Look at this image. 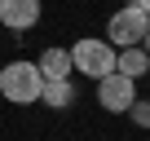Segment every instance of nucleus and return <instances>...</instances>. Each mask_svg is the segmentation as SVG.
Returning <instances> with one entry per match:
<instances>
[{"label": "nucleus", "instance_id": "f257e3e1", "mask_svg": "<svg viewBox=\"0 0 150 141\" xmlns=\"http://www.w3.org/2000/svg\"><path fill=\"white\" fill-rule=\"evenodd\" d=\"M40 88H44V80H40L35 62L18 57V62H9V66H0V93H5V102H13V106H35V102H40Z\"/></svg>", "mask_w": 150, "mask_h": 141}, {"label": "nucleus", "instance_id": "f03ea898", "mask_svg": "<svg viewBox=\"0 0 150 141\" xmlns=\"http://www.w3.org/2000/svg\"><path fill=\"white\" fill-rule=\"evenodd\" d=\"M71 66L80 70V75H88V80H106L110 70H115V49L106 44V40H75L71 44Z\"/></svg>", "mask_w": 150, "mask_h": 141}, {"label": "nucleus", "instance_id": "7ed1b4c3", "mask_svg": "<svg viewBox=\"0 0 150 141\" xmlns=\"http://www.w3.org/2000/svg\"><path fill=\"white\" fill-rule=\"evenodd\" d=\"M146 13L141 9H132V5H124L119 13H110V22H106V44L110 49H132V44H141V35H146Z\"/></svg>", "mask_w": 150, "mask_h": 141}, {"label": "nucleus", "instance_id": "20e7f679", "mask_svg": "<svg viewBox=\"0 0 150 141\" xmlns=\"http://www.w3.org/2000/svg\"><path fill=\"white\" fill-rule=\"evenodd\" d=\"M132 102H137V84H132L128 75L110 70L106 80H97V106H102V110H110V115H124Z\"/></svg>", "mask_w": 150, "mask_h": 141}, {"label": "nucleus", "instance_id": "39448f33", "mask_svg": "<svg viewBox=\"0 0 150 141\" xmlns=\"http://www.w3.org/2000/svg\"><path fill=\"white\" fill-rule=\"evenodd\" d=\"M0 22L9 31H31L40 22V0H0Z\"/></svg>", "mask_w": 150, "mask_h": 141}, {"label": "nucleus", "instance_id": "423d86ee", "mask_svg": "<svg viewBox=\"0 0 150 141\" xmlns=\"http://www.w3.org/2000/svg\"><path fill=\"white\" fill-rule=\"evenodd\" d=\"M35 70H40V80H71L75 75V66H71V49H44L40 53V62H35Z\"/></svg>", "mask_w": 150, "mask_h": 141}, {"label": "nucleus", "instance_id": "0eeeda50", "mask_svg": "<svg viewBox=\"0 0 150 141\" xmlns=\"http://www.w3.org/2000/svg\"><path fill=\"white\" fill-rule=\"evenodd\" d=\"M115 70H119V75H128V80L137 84L146 70H150V57H146V49H141V44H132V49H115Z\"/></svg>", "mask_w": 150, "mask_h": 141}, {"label": "nucleus", "instance_id": "6e6552de", "mask_svg": "<svg viewBox=\"0 0 150 141\" xmlns=\"http://www.w3.org/2000/svg\"><path fill=\"white\" fill-rule=\"evenodd\" d=\"M40 102L53 106V110H66V106H75V84H71V80H44Z\"/></svg>", "mask_w": 150, "mask_h": 141}, {"label": "nucleus", "instance_id": "1a4fd4ad", "mask_svg": "<svg viewBox=\"0 0 150 141\" xmlns=\"http://www.w3.org/2000/svg\"><path fill=\"white\" fill-rule=\"evenodd\" d=\"M124 115H128V119H132L137 128H146V132H150V102H141V97H137V102H132V106H128Z\"/></svg>", "mask_w": 150, "mask_h": 141}, {"label": "nucleus", "instance_id": "9d476101", "mask_svg": "<svg viewBox=\"0 0 150 141\" xmlns=\"http://www.w3.org/2000/svg\"><path fill=\"white\" fill-rule=\"evenodd\" d=\"M128 5H132V9H141V13L150 18V0H128Z\"/></svg>", "mask_w": 150, "mask_h": 141}, {"label": "nucleus", "instance_id": "9b49d317", "mask_svg": "<svg viewBox=\"0 0 150 141\" xmlns=\"http://www.w3.org/2000/svg\"><path fill=\"white\" fill-rule=\"evenodd\" d=\"M141 49H146V57H150V22H146V35H141Z\"/></svg>", "mask_w": 150, "mask_h": 141}]
</instances>
